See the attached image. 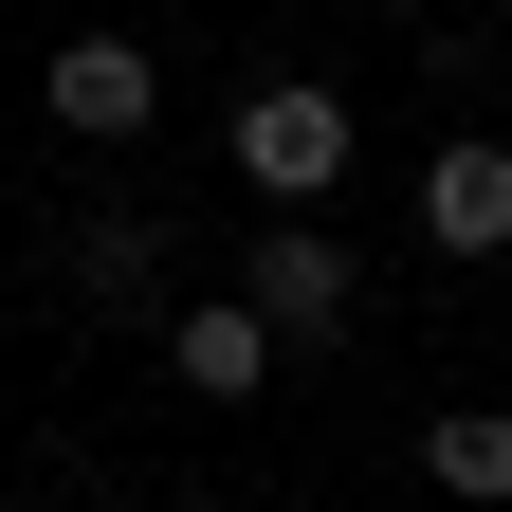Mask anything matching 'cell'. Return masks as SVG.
I'll list each match as a JSON object with an SVG mask.
<instances>
[{
    "label": "cell",
    "mask_w": 512,
    "mask_h": 512,
    "mask_svg": "<svg viewBox=\"0 0 512 512\" xmlns=\"http://www.w3.org/2000/svg\"><path fill=\"white\" fill-rule=\"evenodd\" d=\"M238 311H256L275 348H348V330H366V256H348L330 220H256V238H238Z\"/></svg>",
    "instance_id": "cell-1"
},
{
    "label": "cell",
    "mask_w": 512,
    "mask_h": 512,
    "mask_svg": "<svg viewBox=\"0 0 512 512\" xmlns=\"http://www.w3.org/2000/svg\"><path fill=\"white\" fill-rule=\"evenodd\" d=\"M238 183H256L275 220H330V183H348V92L256 74V92H238Z\"/></svg>",
    "instance_id": "cell-2"
},
{
    "label": "cell",
    "mask_w": 512,
    "mask_h": 512,
    "mask_svg": "<svg viewBox=\"0 0 512 512\" xmlns=\"http://www.w3.org/2000/svg\"><path fill=\"white\" fill-rule=\"evenodd\" d=\"M421 238L439 256H512V147L476 128V147H421Z\"/></svg>",
    "instance_id": "cell-6"
},
{
    "label": "cell",
    "mask_w": 512,
    "mask_h": 512,
    "mask_svg": "<svg viewBox=\"0 0 512 512\" xmlns=\"http://www.w3.org/2000/svg\"><path fill=\"white\" fill-rule=\"evenodd\" d=\"M55 293H74L92 311V330H165V220H74V238H55Z\"/></svg>",
    "instance_id": "cell-3"
},
{
    "label": "cell",
    "mask_w": 512,
    "mask_h": 512,
    "mask_svg": "<svg viewBox=\"0 0 512 512\" xmlns=\"http://www.w3.org/2000/svg\"><path fill=\"white\" fill-rule=\"evenodd\" d=\"M421 476H439V494H476V512H512V403H458V421H421Z\"/></svg>",
    "instance_id": "cell-7"
},
{
    "label": "cell",
    "mask_w": 512,
    "mask_h": 512,
    "mask_svg": "<svg viewBox=\"0 0 512 512\" xmlns=\"http://www.w3.org/2000/svg\"><path fill=\"white\" fill-rule=\"evenodd\" d=\"M165 366H183V403H256V384H275L293 348L256 330L238 293H183V311H165Z\"/></svg>",
    "instance_id": "cell-5"
},
{
    "label": "cell",
    "mask_w": 512,
    "mask_h": 512,
    "mask_svg": "<svg viewBox=\"0 0 512 512\" xmlns=\"http://www.w3.org/2000/svg\"><path fill=\"white\" fill-rule=\"evenodd\" d=\"M147 110H165V55L147 37H55V128H74V147H128Z\"/></svg>",
    "instance_id": "cell-4"
}]
</instances>
